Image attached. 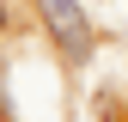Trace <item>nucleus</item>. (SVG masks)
I'll return each mask as SVG.
<instances>
[{"mask_svg":"<svg viewBox=\"0 0 128 122\" xmlns=\"http://www.w3.org/2000/svg\"><path fill=\"white\" fill-rule=\"evenodd\" d=\"M37 6H43V24H49L55 49L67 55L73 67H86V61H92V49H98V30H92L86 6H79V0H37Z\"/></svg>","mask_w":128,"mask_h":122,"instance_id":"f257e3e1","label":"nucleus"},{"mask_svg":"<svg viewBox=\"0 0 128 122\" xmlns=\"http://www.w3.org/2000/svg\"><path fill=\"white\" fill-rule=\"evenodd\" d=\"M0 122H18V104H12V86H6V61H0Z\"/></svg>","mask_w":128,"mask_h":122,"instance_id":"f03ea898","label":"nucleus"},{"mask_svg":"<svg viewBox=\"0 0 128 122\" xmlns=\"http://www.w3.org/2000/svg\"><path fill=\"white\" fill-rule=\"evenodd\" d=\"M6 24H12V18H6V0H0V30H6Z\"/></svg>","mask_w":128,"mask_h":122,"instance_id":"7ed1b4c3","label":"nucleus"}]
</instances>
